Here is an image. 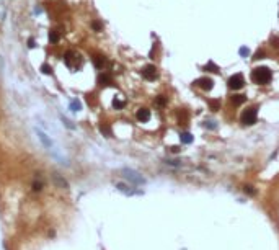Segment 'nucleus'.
<instances>
[{
    "label": "nucleus",
    "mask_w": 279,
    "mask_h": 250,
    "mask_svg": "<svg viewBox=\"0 0 279 250\" xmlns=\"http://www.w3.org/2000/svg\"><path fill=\"white\" fill-rule=\"evenodd\" d=\"M41 70H42L44 74H47V75H49V74H52V67H51V66H47V64H42V66H41Z\"/></svg>",
    "instance_id": "20"
},
{
    "label": "nucleus",
    "mask_w": 279,
    "mask_h": 250,
    "mask_svg": "<svg viewBox=\"0 0 279 250\" xmlns=\"http://www.w3.org/2000/svg\"><path fill=\"white\" fill-rule=\"evenodd\" d=\"M28 46H30V48H34V39H33V38L28 41Z\"/></svg>",
    "instance_id": "31"
},
{
    "label": "nucleus",
    "mask_w": 279,
    "mask_h": 250,
    "mask_svg": "<svg viewBox=\"0 0 279 250\" xmlns=\"http://www.w3.org/2000/svg\"><path fill=\"white\" fill-rule=\"evenodd\" d=\"M155 103H157V105H159V106H165V105H167V98L160 95V97H157V100H155Z\"/></svg>",
    "instance_id": "19"
},
{
    "label": "nucleus",
    "mask_w": 279,
    "mask_h": 250,
    "mask_svg": "<svg viewBox=\"0 0 279 250\" xmlns=\"http://www.w3.org/2000/svg\"><path fill=\"white\" fill-rule=\"evenodd\" d=\"M142 77H144L145 80H155V78L159 77V70H157L155 66H145L142 69Z\"/></svg>",
    "instance_id": "4"
},
{
    "label": "nucleus",
    "mask_w": 279,
    "mask_h": 250,
    "mask_svg": "<svg viewBox=\"0 0 279 250\" xmlns=\"http://www.w3.org/2000/svg\"><path fill=\"white\" fill-rule=\"evenodd\" d=\"M77 58H78V54H75V52H72V51H69V52L66 54V58H64V61H66V64H67L69 67H74V61H75V62L78 61Z\"/></svg>",
    "instance_id": "9"
},
{
    "label": "nucleus",
    "mask_w": 279,
    "mask_h": 250,
    "mask_svg": "<svg viewBox=\"0 0 279 250\" xmlns=\"http://www.w3.org/2000/svg\"><path fill=\"white\" fill-rule=\"evenodd\" d=\"M271 42H273V48L279 49V38H273V39H271Z\"/></svg>",
    "instance_id": "26"
},
{
    "label": "nucleus",
    "mask_w": 279,
    "mask_h": 250,
    "mask_svg": "<svg viewBox=\"0 0 279 250\" xmlns=\"http://www.w3.org/2000/svg\"><path fill=\"white\" fill-rule=\"evenodd\" d=\"M39 138H41V141H42V142H44V146H47V147L51 146V142L47 141V138H46V134H44V132H39Z\"/></svg>",
    "instance_id": "23"
},
{
    "label": "nucleus",
    "mask_w": 279,
    "mask_h": 250,
    "mask_svg": "<svg viewBox=\"0 0 279 250\" xmlns=\"http://www.w3.org/2000/svg\"><path fill=\"white\" fill-rule=\"evenodd\" d=\"M181 141L184 142V144H189V142H193L191 132H183V134H181Z\"/></svg>",
    "instance_id": "16"
},
{
    "label": "nucleus",
    "mask_w": 279,
    "mask_h": 250,
    "mask_svg": "<svg viewBox=\"0 0 279 250\" xmlns=\"http://www.w3.org/2000/svg\"><path fill=\"white\" fill-rule=\"evenodd\" d=\"M33 190L34 191H41L42 190V182H34L33 183Z\"/></svg>",
    "instance_id": "22"
},
{
    "label": "nucleus",
    "mask_w": 279,
    "mask_h": 250,
    "mask_svg": "<svg viewBox=\"0 0 279 250\" xmlns=\"http://www.w3.org/2000/svg\"><path fill=\"white\" fill-rule=\"evenodd\" d=\"M62 121H64V124H66L67 128H70V129H72V128H74L72 124H70V121H69V119H66V118H62Z\"/></svg>",
    "instance_id": "28"
},
{
    "label": "nucleus",
    "mask_w": 279,
    "mask_h": 250,
    "mask_svg": "<svg viewBox=\"0 0 279 250\" xmlns=\"http://www.w3.org/2000/svg\"><path fill=\"white\" fill-rule=\"evenodd\" d=\"M245 100H247L245 95H232V103L233 105H242V103H245Z\"/></svg>",
    "instance_id": "13"
},
{
    "label": "nucleus",
    "mask_w": 279,
    "mask_h": 250,
    "mask_svg": "<svg viewBox=\"0 0 279 250\" xmlns=\"http://www.w3.org/2000/svg\"><path fill=\"white\" fill-rule=\"evenodd\" d=\"M54 183H56L59 188H64V190H67V188H69V183L64 180V178H61L59 175H54Z\"/></svg>",
    "instance_id": "11"
},
{
    "label": "nucleus",
    "mask_w": 279,
    "mask_h": 250,
    "mask_svg": "<svg viewBox=\"0 0 279 250\" xmlns=\"http://www.w3.org/2000/svg\"><path fill=\"white\" fill-rule=\"evenodd\" d=\"M206 128L212 129V128H216V124H212V121H206Z\"/></svg>",
    "instance_id": "29"
},
{
    "label": "nucleus",
    "mask_w": 279,
    "mask_h": 250,
    "mask_svg": "<svg viewBox=\"0 0 279 250\" xmlns=\"http://www.w3.org/2000/svg\"><path fill=\"white\" fill-rule=\"evenodd\" d=\"M243 85H245V78H243L242 74H233L230 78H228V87L232 90H240Z\"/></svg>",
    "instance_id": "3"
},
{
    "label": "nucleus",
    "mask_w": 279,
    "mask_h": 250,
    "mask_svg": "<svg viewBox=\"0 0 279 250\" xmlns=\"http://www.w3.org/2000/svg\"><path fill=\"white\" fill-rule=\"evenodd\" d=\"M240 54H242V56H248V49H247V48H242V49H240Z\"/></svg>",
    "instance_id": "30"
},
{
    "label": "nucleus",
    "mask_w": 279,
    "mask_h": 250,
    "mask_svg": "<svg viewBox=\"0 0 279 250\" xmlns=\"http://www.w3.org/2000/svg\"><path fill=\"white\" fill-rule=\"evenodd\" d=\"M124 177L126 178H129L131 182H134V183H144V178H142L139 173H135V172H132V170H124Z\"/></svg>",
    "instance_id": "6"
},
{
    "label": "nucleus",
    "mask_w": 279,
    "mask_h": 250,
    "mask_svg": "<svg viewBox=\"0 0 279 250\" xmlns=\"http://www.w3.org/2000/svg\"><path fill=\"white\" fill-rule=\"evenodd\" d=\"M204 70H206V72H214V74H219V72H220L219 66H216L214 62H207L206 66H204Z\"/></svg>",
    "instance_id": "12"
},
{
    "label": "nucleus",
    "mask_w": 279,
    "mask_h": 250,
    "mask_svg": "<svg viewBox=\"0 0 279 250\" xmlns=\"http://www.w3.org/2000/svg\"><path fill=\"white\" fill-rule=\"evenodd\" d=\"M243 190H245V191L248 193V195H255V193H256V191H255V188H253V187H248V185H247V187L243 188Z\"/></svg>",
    "instance_id": "25"
},
{
    "label": "nucleus",
    "mask_w": 279,
    "mask_h": 250,
    "mask_svg": "<svg viewBox=\"0 0 279 250\" xmlns=\"http://www.w3.org/2000/svg\"><path fill=\"white\" fill-rule=\"evenodd\" d=\"M263 56H264V52L260 51V52H256V54L253 56V59H263Z\"/></svg>",
    "instance_id": "27"
},
{
    "label": "nucleus",
    "mask_w": 279,
    "mask_h": 250,
    "mask_svg": "<svg viewBox=\"0 0 279 250\" xmlns=\"http://www.w3.org/2000/svg\"><path fill=\"white\" fill-rule=\"evenodd\" d=\"M49 39H51L52 42H57V41H59V34H57L56 31H51V33H49Z\"/></svg>",
    "instance_id": "21"
},
{
    "label": "nucleus",
    "mask_w": 279,
    "mask_h": 250,
    "mask_svg": "<svg viewBox=\"0 0 279 250\" xmlns=\"http://www.w3.org/2000/svg\"><path fill=\"white\" fill-rule=\"evenodd\" d=\"M100 131H101L106 138H111L113 136V132H111V129H110V126H106V124H100Z\"/></svg>",
    "instance_id": "14"
},
{
    "label": "nucleus",
    "mask_w": 279,
    "mask_h": 250,
    "mask_svg": "<svg viewBox=\"0 0 279 250\" xmlns=\"http://www.w3.org/2000/svg\"><path fill=\"white\" fill-rule=\"evenodd\" d=\"M196 85H198V87H201L203 90L209 92L214 87V82H212V78H209V77H203V78H199V80H196Z\"/></svg>",
    "instance_id": "5"
},
{
    "label": "nucleus",
    "mask_w": 279,
    "mask_h": 250,
    "mask_svg": "<svg viewBox=\"0 0 279 250\" xmlns=\"http://www.w3.org/2000/svg\"><path fill=\"white\" fill-rule=\"evenodd\" d=\"M124 105H126V103H124V100H114V102H113V106H114L116 110L124 108Z\"/></svg>",
    "instance_id": "18"
},
{
    "label": "nucleus",
    "mask_w": 279,
    "mask_h": 250,
    "mask_svg": "<svg viewBox=\"0 0 279 250\" xmlns=\"http://www.w3.org/2000/svg\"><path fill=\"white\" fill-rule=\"evenodd\" d=\"M135 116H137V119L140 121V123H145V121H149V118H150V111L147 108H140L137 113H135Z\"/></svg>",
    "instance_id": "8"
},
{
    "label": "nucleus",
    "mask_w": 279,
    "mask_h": 250,
    "mask_svg": "<svg viewBox=\"0 0 279 250\" xmlns=\"http://www.w3.org/2000/svg\"><path fill=\"white\" fill-rule=\"evenodd\" d=\"M91 28L95 31H101L103 30V23H101V21H98V20H95V21H91Z\"/></svg>",
    "instance_id": "17"
},
{
    "label": "nucleus",
    "mask_w": 279,
    "mask_h": 250,
    "mask_svg": "<svg viewBox=\"0 0 279 250\" xmlns=\"http://www.w3.org/2000/svg\"><path fill=\"white\" fill-rule=\"evenodd\" d=\"M93 64H95L98 69H103L106 64H108V59H106L105 56H101V54H95L93 56Z\"/></svg>",
    "instance_id": "7"
},
{
    "label": "nucleus",
    "mask_w": 279,
    "mask_h": 250,
    "mask_svg": "<svg viewBox=\"0 0 279 250\" xmlns=\"http://www.w3.org/2000/svg\"><path fill=\"white\" fill-rule=\"evenodd\" d=\"M209 108L211 111H217L220 108V102L219 100H209Z\"/></svg>",
    "instance_id": "15"
},
{
    "label": "nucleus",
    "mask_w": 279,
    "mask_h": 250,
    "mask_svg": "<svg viewBox=\"0 0 279 250\" xmlns=\"http://www.w3.org/2000/svg\"><path fill=\"white\" fill-rule=\"evenodd\" d=\"M256 119H258V110H256V106H250V108H247L242 113V123L245 126L255 124Z\"/></svg>",
    "instance_id": "2"
},
{
    "label": "nucleus",
    "mask_w": 279,
    "mask_h": 250,
    "mask_svg": "<svg viewBox=\"0 0 279 250\" xmlns=\"http://www.w3.org/2000/svg\"><path fill=\"white\" fill-rule=\"evenodd\" d=\"M273 78V72L268 67H256L252 70V80L258 85H266Z\"/></svg>",
    "instance_id": "1"
},
{
    "label": "nucleus",
    "mask_w": 279,
    "mask_h": 250,
    "mask_svg": "<svg viewBox=\"0 0 279 250\" xmlns=\"http://www.w3.org/2000/svg\"><path fill=\"white\" fill-rule=\"evenodd\" d=\"M98 82H100V85H105V87H106V85H111V83H113V77H111L110 74H101V75L98 77Z\"/></svg>",
    "instance_id": "10"
},
{
    "label": "nucleus",
    "mask_w": 279,
    "mask_h": 250,
    "mask_svg": "<svg viewBox=\"0 0 279 250\" xmlns=\"http://www.w3.org/2000/svg\"><path fill=\"white\" fill-rule=\"evenodd\" d=\"M70 108H72L74 111H78V110H80V103H78V102H72V103H70Z\"/></svg>",
    "instance_id": "24"
}]
</instances>
